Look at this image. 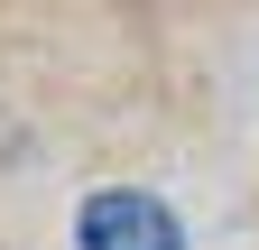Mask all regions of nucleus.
<instances>
[{
	"label": "nucleus",
	"mask_w": 259,
	"mask_h": 250,
	"mask_svg": "<svg viewBox=\"0 0 259 250\" xmlns=\"http://www.w3.org/2000/svg\"><path fill=\"white\" fill-rule=\"evenodd\" d=\"M74 250H185L176 213L139 195V185H102V195H83L74 213Z\"/></svg>",
	"instance_id": "1"
}]
</instances>
